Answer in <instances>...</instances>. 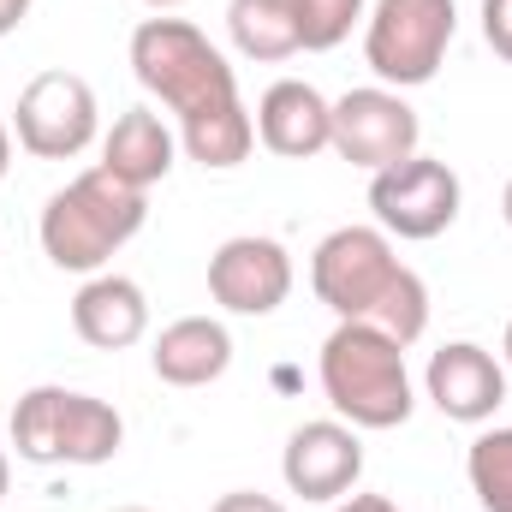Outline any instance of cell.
<instances>
[{"instance_id": "6da1fadb", "label": "cell", "mask_w": 512, "mask_h": 512, "mask_svg": "<svg viewBox=\"0 0 512 512\" xmlns=\"http://www.w3.org/2000/svg\"><path fill=\"white\" fill-rule=\"evenodd\" d=\"M310 286L340 322H370L387 340L411 346L429 328V286L393 256L382 227H340L310 256Z\"/></svg>"}, {"instance_id": "7a4b0ae2", "label": "cell", "mask_w": 512, "mask_h": 512, "mask_svg": "<svg viewBox=\"0 0 512 512\" xmlns=\"http://www.w3.org/2000/svg\"><path fill=\"white\" fill-rule=\"evenodd\" d=\"M143 221H149V191H131L108 167H90L66 191L48 197V209H42V251L66 274H96L120 245H131L143 233Z\"/></svg>"}, {"instance_id": "3957f363", "label": "cell", "mask_w": 512, "mask_h": 512, "mask_svg": "<svg viewBox=\"0 0 512 512\" xmlns=\"http://www.w3.org/2000/svg\"><path fill=\"white\" fill-rule=\"evenodd\" d=\"M322 393L352 429H399L411 417L405 346L370 322H340L322 346Z\"/></svg>"}, {"instance_id": "277c9868", "label": "cell", "mask_w": 512, "mask_h": 512, "mask_svg": "<svg viewBox=\"0 0 512 512\" xmlns=\"http://www.w3.org/2000/svg\"><path fill=\"white\" fill-rule=\"evenodd\" d=\"M131 72L179 120L239 102V78H233L227 54L185 18H143L131 30Z\"/></svg>"}, {"instance_id": "5b68a950", "label": "cell", "mask_w": 512, "mask_h": 512, "mask_svg": "<svg viewBox=\"0 0 512 512\" xmlns=\"http://www.w3.org/2000/svg\"><path fill=\"white\" fill-rule=\"evenodd\" d=\"M126 423L108 399L78 387H30L12 405V447L24 465H108Z\"/></svg>"}, {"instance_id": "8992f818", "label": "cell", "mask_w": 512, "mask_h": 512, "mask_svg": "<svg viewBox=\"0 0 512 512\" xmlns=\"http://www.w3.org/2000/svg\"><path fill=\"white\" fill-rule=\"evenodd\" d=\"M459 30L453 0H376L364 30V60L387 90H417L441 72Z\"/></svg>"}, {"instance_id": "52a82bcc", "label": "cell", "mask_w": 512, "mask_h": 512, "mask_svg": "<svg viewBox=\"0 0 512 512\" xmlns=\"http://www.w3.org/2000/svg\"><path fill=\"white\" fill-rule=\"evenodd\" d=\"M459 173L447 161H429V155H405L382 173H370V209H376V227L393 239H441L453 221H459Z\"/></svg>"}, {"instance_id": "ba28073f", "label": "cell", "mask_w": 512, "mask_h": 512, "mask_svg": "<svg viewBox=\"0 0 512 512\" xmlns=\"http://www.w3.org/2000/svg\"><path fill=\"white\" fill-rule=\"evenodd\" d=\"M12 126H18V149L36 155V161H72L96 143V90L78 78V72H42L18 90V108H12Z\"/></svg>"}, {"instance_id": "9c48e42d", "label": "cell", "mask_w": 512, "mask_h": 512, "mask_svg": "<svg viewBox=\"0 0 512 512\" xmlns=\"http://www.w3.org/2000/svg\"><path fill=\"white\" fill-rule=\"evenodd\" d=\"M328 149L364 173H382L393 161L417 155V114L399 90H346L334 102V137Z\"/></svg>"}, {"instance_id": "30bf717a", "label": "cell", "mask_w": 512, "mask_h": 512, "mask_svg": "<svg viewBox=\"0 0 512 512\" xmlns=\"http://www.w3.org/2000/svg\"><path fill=\"white\" fill-rule=\"evenodd\" d=\"M292 292V256L280 239L239 233L209 256V298L233 316H274Z\"/></svg>"}, {"instance_id": "8fae6325", "label": "cell", "mask_w": 512, "mask_h": 512, "mask_svg": "<svg viewBox=\"0 0 512 512\" xmlns=\"http://www.w3.org/2000/svg\"><path fill=\"white\" fill-rule=\"evenodd\" d=\"M280 477L304 501H346L358 489V477H364V441H358V429L334 423V417L298 423L292 441H286V453H280Z\"/></svg>"}, {"instance_id": "7c38bea8", "label": "cell", "mask_w": 512, "mask_h": 512, "mask_svg": "<svg viewBox=\"0 0 512 512\" xmlns=\"http://www.w3.org/2000/svg\"><path fill=\"white\" fill-rule=\"evenodd\" d=\"M423 387H429V399H435L441 417H453V423H489L501 411V399H507V370L477 340H453V346H441L429 358Z\"/></svg>"}, {"instance_id": "4fadbf2b", "label": "cell", "mask_w": 512, "mask_h": 512, "mask_svg": "<svg viewBox=\"0 0 512 512\" xmlns=\"http://www.w3.org/2000/svg\"><path fill=\"white\" fill-rule=\"evenodd\" d=\"M256 137L280 161H310L334 137V102L316 84H304V78H280L256 102Z\"/></svg>"}, {"instance_id": "5bb4252c", "label": "cell", "mask_w": 512, "mask_h": 512, "mask_svg": "<svg viewBox=\"0 0 512 512\" xmlns=\"http://www.w3.org/2000/svg\"><path fill=\"white\" fill-rule=\"evenodd\" d=\"M72 328L96 352H126V346H137L149 334V298L126 274H96L72 298Z\"/></svg>"}, {"instance_id": "9a60e30c", "label": "cell", "mask_w": 512, "mask_h": 512, "mask_svg": "<svg viewBox=\"0 0 512 512\" xmlns=\"http://www.w3.org/2000/svg\"><path fill=\"white\" fill-rule=\"evenodd\" d=\"M149 364H155V376L167 387H209L221 382L227 364H233V334L215 316H179V322L161 328Z\"/></svg>"}, {"instance_id": "2e32d148", "label": "cell", "mask_w": 512, "mask_h": 512, "mask_svg": "<svg viewBox=\"0 0 512 512\" xmlns=\"http://www.w3.org/2000/svg\"><path fill=\"white\" fill-rule=\"evenodd\" d=\"M173 155H179V143H173V131L161 126V114H149V108H126L114 131L102 137V167L131 185V191H149V185H161L167 173H173Z\"/></svg>"}, {"instance_id": "e0dca14e", "label": "cell", "mask_w": 512, "mask_h": 512, "mask_svg": "<svg viewBox=\"0 0 512 512\" xmlns=\"http://www.w3.org/2000/svg\"><path fill=\"white\" fill-rule=\"evenodd\" d=\"M227 30H233V48L245 60H292L304 42H298V0H233L227 6Z\"/></svg>"}, {"instance_id": "ac0fdd59", "label": "cell", "mask_w": 512, "mask_h": 512, "mask_svg": "<svg viewBox=\"0 0 512 512\" xmlns=\"http://www.w3.org/2000/svg\"><path fill=\"white\" fill-rule=\"evenodd\" d=\"M179 143H185V155H191V161H203V167L227 173V167H239V161L251 155L256 120H251V108H245V102H221V108H209V114L179 120Z\"/></svg>"}, {"instance_id": "d6986e66", "label": "cell", "mask_w": 512, "mask_h": 512, "mask_svg": "<svg viewBox=\"0 0 512 512\" xmlns=\"http://www.w3.org/2000/svg\"><path fill=\"white\" fill-rule=\"evenodd\" d=\"M465 477L483 512H512V429H483L465 453Z\"/></svg>"}, {"instance_id": "ffe728a7", "label": "cell", "mask_w": 512, "mask_h": 512, "mask_svg": "<svg viewBox=\"0 0 512 512\" xmlns=\"http://www.w3.org/2000/svg\"><path fill=\"white\" fill-rule=\"evenodd\" d=\"M358 18H364V0H298V42L310 54H328L352 36Z\"/></svg>"}, {"instance_id": "44dd1931", "label": "cell", "mask_w": 512, "mask_h": 512, "mask_svg": "<svg viewBox=\"0 0 512 512\" xmlns=\"http://www.w3.org/2000/svg\"><path fill=\"white\" fill-rule=\"evenodd\" d=\"M483 42L512 66V0H483Z\"/></svg>"}, {"instance_id": "7402d4cb", "label": "cell", "mask_w": 512, "mask_h": 512, "mask_svg": "<svg viewBox=\"0 0 512 512\" xmlns=\"http://www.w3.org/2000/svg\"><path fill=\"white\" fill-rule=\"evenodd\" d=\"M209 512H286L274 495H256V489H239V495H221Z\"/></svg>"}, {"instance_id": "603a6c76", "label": "cell", "mask_w": 512, "mask_h": 512, "mask_svg": "<svg viewBox=\"0 0 512 512\" xmlns=\"http://www.w3.org/2000/svg\"><path fill=\"white\" fill-rule=\"evenodd\" d=\"M334 512H399V507H393L387 495H346Z\"/></svg>"}, {"instance_id": "cb8c5ba5", "label": "cell", "mask_w": 512, "mask_h": 512, "mask_svg": "<svg viewBox=\"0 0 512 512\" xmlns=\"http://www.w3.org/2000/svg\"><path fill=\"white\" fill-rule=\"evenodd\" d=\"M30 18V0H0V36H12Z\"/></svg>"}, {"instance_id": "d4e9b609", "label": "cell", "mask_w": 512, "mask_h": 512, "mask_svg": "<svg viewBox=\"0 0 512 512\" xmlns=\"http://www.w3.org/2000/svg\"><path fill=\"white\" fill-rule=\"evenodd\" d=\"M6 167H12V131L0 126V179H6Z\"/></svg>"}, {"instance_id": "484cf974", "label": "cell", "mask_w": 512, "mask_h": 512, "mask_svg": "<svg viewBox=\"0 0 512 512\" xmlns=\"http://www.w3.org/2000/svg\"><path fill=\"white\" fill-rule=\"evenodd\" d=\"M6 483H12V465H6V453H0V501H6Z\"/></svg>"}, {"instance_id": "4316f807", "label": "cell", "mask_w": 512, "mask_h": 512, "mask_svg": "<svg viewBox=\"0 0 512 512\" xmlns=\"http://www.w3.org/2000/svg\"><path fill=\"white\" fill-rule=\"evenodd\" d=\"M501 215H507V227H512V179H507V197H501Z\"/></svg>"}, {"instance_id": "83f0119b", "label": "cell", "mask_w": 512, "mask_h": 512, "mask_svg": "<svg viewBox=\"0 0 512 512\" xmlns=\"http://www.w3.org/2000/svg\"><path fill=\"white\" fill-rule=\"evenodd\" d=\"M143 6H155V12H167V6H185V0H143Z\"/></svg>"}, {"instance_id": "f1b7e54d", "label": "cell", "mask_w": 512, "mask_h": 512, "mask_svg": "<svg viewBox=\"0 0 512 512\" xmlns=\"http://www.w3.org/2000/svg\"><path fill=\"white\" fill-rule=\"evenodd\" d=\"M501 352H507V370H512V322H507V346H501Z\"/></svg>"}, {"instance_id": "f546056e", "label": "cell", "mask_w": 512, "mask_h": 512, "mask_svg": "<svg viewBox=\"0 0 512 512\" xmlns=\"http://www.w3.org/2000/svg\"><path fill=\"white\" fill-rule=\"evenodd\" d=\"M114 512H149V507H114Z\"/></svg>"}]
</instances>
